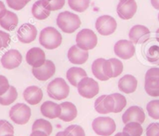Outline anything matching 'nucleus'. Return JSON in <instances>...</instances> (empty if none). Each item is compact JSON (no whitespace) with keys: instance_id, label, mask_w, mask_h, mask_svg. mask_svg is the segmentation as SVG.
Segmentation results:
<instances>
[{"instance_id":"12","label":"nucleus","mask_w":159,"mask_h":136,"mask_svg":"<svg viewBox=\"0 0 159 136\" xmlns=\"http://www.w3.org/2000/svg\"><path fill=\"white\" fill-rule=\"evenodd\" d=\"M22 62V55L20 52L16 49L9 50L2 55L1 64L7 69H14L20 66Z\"/></svg>"},{"instance_id":"50","label":"nucleus","mask_w":159,"mask_h":136,"mask_svg":"<svg viewBox=\"0 0 159 136\" xmlns=\"http://www.w3.org/2000/svg\"><path fill=\"white\" fill-rule=\"evenodd\" d=\"M2 48V40L0 38V50Z\"/></svg>"},{"instance_id":"52","label":"nucleus","mask_w":159,"mask_h":136,"mask_svg":"<svg viewBox=\"0 0 159 136\" xmlns=\"http://www.w3.org/2000/svg\"><path fill=\"white\" fill-rule=\"evenodd\" d=\"M158 21H159V13H158Z\"/></svg>"},{"instance_id":"3","label":"nucleus","mask_w":159,"mask_h":136,"mask_svg":"<svg viewBox=\"0 0 159 136\" xmlns=\"http://www.w3.org/2000/svg\"><path fill=\"white\" fill-rule=\"evenodd\" d=\"M48 97L56 100H62L66 98L70 94V87L62 78H56L48 83L47 86Z\"/></svg>"},{"instance_id":"33","label":"nucleus","mask_w":159,"mask_h":136,"mask_svg":"<svg viewBox=\"0 0 159 136\" xmlns=\"http://www.w3.org/2000/svg\"><path fill=\"white\" fill-rule=\"evenodd\" d=\"M42 4L50 12L56 11L64 7L65 0H42Z\"/></svg>"},{"instance_id":"36","label":"nucleus","mask_w":159,"mask_h":136,"mask_svg":"<svg viewBox=\"0 0 159 136\" xmlns=\"http://www.w3.org/2000/svg\"><path fill=\"white\" fill-rule=\"evenodd\" d=\"M115 100V109L113 113H119L126 106V99L123 94H111Z\"/></svg>"},{"instance_id":"40","label":"nucleus","mask_w":159,"mask_h":136,"mask_svg":"<svg viewBox=\"0 0 159 136\" xmlns=\"http://www.w3.org/2000/svg\"><path fill=\"white\" fill-rule=\"evenodd\" d=\"M147 136H159V123H151L146 129Z\"/></svg>"},{"instance_id":"41","label":"nucleus","mask_w":159,"mask_h":136,"mask_svg":"<svg viewBox=\"0 0 159 136\" xmlns=\"http://www.w3.org/2000/svg\"><path fill=\"white\" fill-rule=\"evenodd\" d=\"M10 83L6 76L0 75V96H2L10 89Z\"/></svg>"},{"instance_id":"47","label":"nucleus","mask_w":159,"mask_h":136,"mask_svg":"<svg viewBox=\"0 0 159 136\" xmlns=\"http://www.w3.org/2000/svg\"><path fill=\"white\" fill-rule=\"evenodd\" d=\"M114 136H129V134H126V133H125V132H119V133H117V134H115Z\"/></svg>"},{"instance_id":"35","label":"nucleus","mask_w":159,"mask_h":136,"mask_svg":"<svg viewBox=\"0 0 159 136\" xmlns=\"http://www.w3.org/2000/svg\"><path fill=\"white\" fill-rule=\"evenodd\" d=\"M64 136H85L84 130L77 125H72L63 131Z\"/></svg>"},{"instance_id":"51","label":"nucleus","mask_w":159,"mask_h":136,"mask_svg":"<svg viewBox=\"0 0 159 136\" xmlns=\"http://www.w3.org/2000/svg\"><path fill=\"white\" fill-rule=\"evenodd\" d=\"M4 136H14L13 134H7V135H4Z\"/></svg>"},{"instance_id":"6","label":"nucleus","mask_w":159,"mask_h":136,"mask_svg":"<svg viewBox=\"0 0 159 136\" xmlns=\"http://www.w3.org/2000/svg\"><path fill=\"white\" fill-rule=\"evenodd\" d=\"M31 117V110L25 103H16L10 111V117L15 124L23 125L27 124Z\"/></svg>"},{"instance_id":"49","label":"nucleus","mask_w":159,"mask_h":136,"mask_svg":"<svg viewBox=\"0 0 159 136\" xmlns=\"http://www.w3.org/2000/svg\"><path fill=\"white\" fill-rule=\"evenodd\" d=\"M56 136H64L63 131H59V132L56 134Z\"/></svg>"},{"instance_id":"1","label":"nucleus","mask_w":159,"mask_h":136,"mask_svg":"<svg viewBox=\"0 0 159 136\" xmlns=\"http://www.w3.org/2000/svg\"><path fill=\"white\" fill-rule=\"evenodd\" d=\"M56 24L64 33H72L80 27L81 20L76 14L71 12L64 11L58 15Z\"/></svg>"},{"instance_id":"2","label":"nucleus","mask_w":159,"mask_h":136,"mask_svg":"<svg viewBox=\"0 0 159 136\" xmlns=\"http://www.w3.org/2000/svg\"><path fill=\"white\" fill-rule=\"evenodd\" d=\"M62 41L61 33L52 27H45L40 33L39 42L46 49H56L60 46Z\"/></svg>"},{"instance_id":"8","label":"nucleus","mask_w":159,"mask_h":136,"mask_svg":"<svg viewBox=\"0 0 159 136\" xmlns=\"http://www.w3.org/2000/svg\"><path fill=\"white\" fill-rule=\"evenodd\" d=\"M95 27L101 35L108 36L116 31L117 23L112 16L104 15L98 18L95 23Z\"/></svg>"},{"instance_id":"43","label":"nucleus","mask_w":159,"mask_h":136,"mask_svg":"<svg viewBox=\"0 0 159 136\" xmlns=\"http://www.w3.org/2000/svg\"><path fill=\"white\" fill-rule=\"evenodd\" d=\"M149 77L159 78V68L154 67V68H151L148 69L145 74V79Z\"/></svg>"},{"instance_id":"32","label":"nucleus","mask_w":159,"mask_h":136,"mask_svg":"<svg viewBox=\"0 0 159 136\" xmlns=\"http://www.w3.org/2000/svg\"><path fill=\"white\" fill-rule=\"evenodd\" d=\"M148 115L154 120H159V100H154L147 104Z\"/></svg>"},{"instance_id":"5","label":"nucleus","mask_w":159,"mask_h":136,"mask_svg":"<svg viewBox=\"0 0 159 136\" xmlns=\"http://www.w3.org/2000/svg\"><path fill=\"white\" fill-rule=\"evenodd\" d=\"M76 42L78 48L84 51H89L97 45V35L90 29H83L76 34Z\"/></svg>"},{"instance_id":"46","label":"nucleus","mask_w":159,"mask_h":136,"mask_svg":"<svg viewBox=\"0 0 159 136\" xmlns=\"http://www.w3.org/2000/svg\"><path fill=\"white\" fill-rule=\"evenodd\" d=\"M151 2L154 9L159 10V0H151Z\"/></svg>"},{"instance_id":"19","label":"nucleus","mask_w":159,"mask_h":136,"mask_svg":"<svg viewBox=\"0 0 159 136\" xmlns=\"http://www.w3.org/2000/svg\"><path fill=\"white\" fill-rule=\"evenodd\" d=\"M24 99L30 105L38 104L43 98V92L42 89L36 86H30L24 91Z\"/></svg>"},{"instance_id":"31","label":"nucleus","mask_w":159,"mask_h":136,"mask_svg":"<svg viewBox=\"0 0 159 136\" xmlns=\"http://www.w3.org/2000/svg\"><path fill=\"white\" fill-rule=\"evenodd\" d=\"M68 4L74 11L83 13L89 7L90 0H68Z\"/></svg>"},{"instance_id":"45","label":"nucleus","mask_w":159,"mask_h":136,"mask_svg":"<svg viewBox=\"0 0 159 136\" xmlns=\"http://www.w3.org/2000/svg\"><path fill=\"white\" fill-rule=\"evenodd\" d=\"M30 136H48V134L42 131H32Z\"/></svg>"},{"instance_id":"21","label":"nucleus","mask_w":159,"mask_h":136,"mask_svg":"<svg viewBox=\"0 0 159 136\" xmlns=\"http://www.w3.org/2000/svg\"><path fill=\"white\" fill-rule=\"evenodd\" d=\"M62 109L60 104L52 101H45L41 106V113L44 117L49 119L58 118L60 116Z\"/></svg>"},{"instance_id":"18","label":"nucleus","mask_w":159,"mask_h":136,"mask_svg":"<svg viewBox=\"0 0 159 136\" xmlns=\"http://www.w3.org/2000/svg\"><path fill=\"white\" fill-rule=\"evenodd\" d=\"M69 61L75 65H83L88 60L89 53L88 51L80 49L77 45H73L69 49L67 53Z\"/></svg>"},{"instance_id":"37","label":"nucleus","mask_w":159,"mask_h":136,"mask_svg":"<svg viewBox=\"0 0 159 136\" xmlns=\"http://www.w3.org/2000/svg\"><path fill=\"white\" fill-rule=\"evenodd\" d=\"M109 61L111 62V69H112L113 78L120 76L123 71V64L120 60L117 59H110Z\"/></svg>"},{"instance_id":"22","label":"nucleus","mask_w":159,"mask_h":136,"mask_svg":"<svg viewBox=\"0 0 159 136\" xmlns=\"http://www.w3.org/2000/svg\"><path fill=\"white\" fill-rule=\"evenodd\" d=\"M62 112L59 118L65 122H70L74 120L77 116L76 106L71 102H63L60 104Z\"/></svg>"},{"instance_id":"44","label":"nucleus","mask_w":159,"mask_h":136,"mask_svg":"<svg viewBox=\"0 0 159 136\" xmlns=\"http://www.w3.org/2000/svg\"><path fill=\"white\" fill-rule=\"evenodd\" d=\"M7 12V8H6L4 3L2 2V1H0V20L2 19V18L5 16Z\"/></svg>"},{"instance_id":"14","label":"nucleus","mask_w":159,"mask_h":136,"mask_svg":"<svg viewBox=\"0 0 159 136\" xmlns=\"http://www.w3.org/2000/svg\"><path fill=\"white\" fill-rule=\"evenodd\" d=\"M94 109L98 113L102 114L114 112L115 100L112 95H102L94 102Z\"/></svg>"},{"instance_id":"24","label":"nucleus","mask_w":159,"mask_h":136,"mask_svg":"<svg viewBox=\"0 0 159 136\" xmlns=\"http://www.w3.org/2000/svg\"><path fill=\"white\" fill-rule=\"evenodd\" d=\"M18 22L19 20H18L17 15L13 12L7 10L5 16L0 20V26L5 30L11 31L16 28Z\"/></svg>"},{"instance_id":"13","label":"nucleus","mask_w":159,"mask_h":136,"mask_svg":"<svg viewBox=\"0 0 159 136\" xmlns=\"http://www.w3.org/2000/svg\"><path fill=\"white\" fill-rule=\"evenodd\" d=\"M151 32L147 27L135 25L129 32V38L134 44H143L149 40Z\"/></svg>"},{"instance_id":"28","label":"nucleus","mask_w":159,"mask_h":136,"mask_svg":"<svg viewBox=\"0 0 159 136\" xmlns=\"http://www.w3.org/2000/svg\"><path fill=\"white\" fill-rule=\"evenodd\" d=\"M42 131L49 136L52 132V125L48 121L45 119H38L32 125V131Z\"/></svg>"},{"instance_id":"15","label":"nucleus","mask_w":159,"mask_h":136,"mask_svg":"<svg viewBox=\"0 0 159 136\" xmlns=\"http://www.w3.org/2000/svg\"><path fill=\"white\" fill-rule=\"evenodd\" d=\"M122 120L125 125L129 122H137L141 125L145 121L144 111L140 107L131 106L123 114Z\"/></svg>"},{"instance_id":"30","label":"nucleus","mask_w":159,"mask_h":136,"mask_svg":"<svg viewBox=\"0 0 159 136\" xmlns=\"http://www.w3.org/2000/svg\"><path fill=\"white\" fill-rule=\"evenodd\" d=\"M123 131L129 134V136H141L143 134V128L140 123L129 122L126 124Z\"/></svg>"},{"instance_id":"27","label":"nucleus","mask_w":159,"mask_h":136,"mask_svg":"<svg viewBox=\"0 0 159 136\" xmlns=\"http://www.w3.org/2000/svg\"><path fill=\"white\" fill-rule=\"evenodd\" d=\"M105 59H98L93 62L92 65H91V70L92 73L96 79L101 81H107L108 80V78L104 75L103 71H102V65L105 62Z\"/></svg>"},{"instance_id":"4","label":"nucleus","mask_w":159,"mask_h":136,"mask_svg":"<svg viewBox=\"0 0 159 136\" xmlns=\"http://www.w3.org/2000/svg\"><path fill=\"white\" fill-rule=\"evenodd\" d=\"M92 128L98 135L110 136L116 131V125L111 117H98L93 121Z\"/></svg>"},{"instance_id":"53","label":"nucleus","mask_w":159,"mask_h":136,"mask_svg":"<svg viewBox=\"0 0 159 136\" xmlns=\"http://www.w3.org/2000/svg\"></svg>"},{"instance_id":"42","label":"nucleus","mask_w":159,"mask_h":136,"mask_svg":"<svg viewBox=\"0 0 159 136\" xmlns=\"http://www.w3.org/2000/svg\"><path fill=\"white\" fill-rule=\"evenodd\" d=\"M0 38L2 42V48H6L9 46L10 43V36L8 33L0 30Z\"/></svg>"},{"instance_id":"48","label":"nucleus","mask_w":159,"mask_h":136,"mask_svg":"<svg viewBox=\"0 0 159 136\" xmlns=\"http://www.w3.org/2000/svg\"><path fill=\"white\" fill-rule=\"evenodd\" d=\"M155 38L157 40V42H159V28L156 30V33H155Z\"/></svg>"},{"instance_id":"34","label":"nucleus","mask_w":159,"mask_h":136,"mask_svg":"<svg viewBox=\"0 0 159 136\" xmlns=\"http://www.w3.org/2000/svg\"><path fill=\"white\" fill-rule=\"evenodd\" d=\"M147 59L151 63L159 65V46L152 45L147 52Z\"/></svg>"},{"instance_id":"7","label":"nucleus","mask_w":159,"mask_h":136,"mask_svg":"<svg viewBox=\"0 0 159 136\" xmlns=\"http://www.w3.org/2000/svg\"><path fill=\"white\" fill-rule=\"evenodd\" d=\"M77 90L81 97L87 99H91L98 94V82L92 78L87 76L80 81L77 85Z\"/></svg>"},{"instance_id":"17","label":"nucleus","mask_w":159,"mask_h":136,"mask_svg":"<svg viewBox=\"0 0 159 136\" xmlns=\"http://www.w3.org/2000/svg\"><path fill=\"white\" fill-rule=\"evenodd\" d=\"M38 30L34 25L24 24L20 27L17 30L18 40L24 44H30L36 39Z\"/></svg>"},{"instance_id":"20","label":"nucleus","mask_w":159,"mask_h":136,"mask_svg":"<svg viewBox=\"0 0 159 136\" xmlns=\"http://www.w3.org/2000/svg\"><path fill=\"white\" fill-rule=\"evenodd\" d=\"M118 87L124 94H132L135 92L137 88V79L132 75H125L119 80Z\"/></svg>"},{"instance_id":"29","label":"nucleus","mask_w":159,"mask_h":136,"mask_svg":"<svg viewBox=\"0 0 159 136\" xmlns=\"http://www.w3.org/2000/svg\"><path fill=\"white\" fill-rule=\"evenodd\" d=\"M17 96L16 89L13 86H10L8 91L2 96H0V104L2 106H9L16 100Z\"/></svg>"},{"instance_id":"25","label":"nucleus","mask_w":159,"mask_h":136,"mask_svg":"<svg viewBox=\"0 0 159 136\" xmlns=\"http://www.w3.org/2000/svg\"><path fill=\"white\" fill-rule=\"evenodd\" d=\"M144 89L151 97H159V78L149 77L145 79Z\"/></svg>"},{"instance_id":"23","label":"nucleus","mask_w":159,"mask_h":136,"mask_svg":"<svg viewBox=\"0 0 159 136\" xmlns=\"http://www.w3.org/2000/svg\"><path fill=\"white\" fill-rule=\"evenodd\" d=\"M87 72L82 68L72 67L66 72V79L72 86L77 87L78 83L83 78L87 77Z\"/></svg>"},{"instance_id":"16","label":"nucleus","mask_w":159,"mask_h":136,"mask_svg":"<svg viewBox=\"0 0 159 136\" xmlns=\"http://www.w3.org/2000/svg\"><path fill=\"white\" fill-rule=\"evenodd\" d=\"M26 61L27 64L33 68H39L45 64V54L40 48H32L26 55Z\"/></svg>"},{"instance_id":"39","label":"nucleus","mask_w":159,"mask_h":136,"mask_svg":"<svg viewBox=\"0 0 159 136\" xmlns=\"http://www.w3.org/2000/svg\"><path fill=\"white\" fill-rule=\"evenodd\" d=\"M30 0H7L9 7L14 10H20L26 7Z\"/></svg>"},{"instance_id":"38","label":"nucleus","mask_w":159,"mask_h":136,"mask_svg":"<svg viewBox=\"0 0 159 136\" xmlns=\"http://www.w3.org/2000/svg\"><path fill=\"white\" fill-rule=\"evenodd\" d=\"M14 134L13 126L6 120H0V136Z\"/></svg>"},{"instance_id":"10","label":"nucleus","mask_w":159,"mask_h":136,"mask_svg":"<svg viewBox=\"0 0 159 136\" xmlns=\"http://www.w3.org/2000/svg\"><path fill=\"white\" fill-rule=\"evenodd\" d=\"M137 10V4L135 0H120L116 8L118 16L125 20L133 18Z\"/></svg>"},{"instance_id":"26","label":"nucleus","mask_w":159,"mask_h":136,"mask_svg":"<svg viewBox=\"0 0 159 136\" xmlns=\"http://www.w3.org/2000/svg\"><path fill=\"white\" fill-rule=\"evenodd\" d=\"M31 12L34 17L36 18L37 20H43L47 19L51 13L49 10H48L44 7V5L42 4V0H38L34 3Z\"/></svg>"},{"instance_id":"11","label":"nucleus","mask_w":159,"mask_h":136,"mask_svg":"<svg viewBox=\"0 0 159 136\" xmlns=\"http://www.w3.org/2000/svg\"><path fill=\"white\" fill-rule=\"evenodd\" d=\"M56 73V65L51 60H46L39 68H32V74L38 80L45 82L52 77Z\"/></svg>"},{"instance_id":"9","label":"nucleus","mask_w":159,"mask_h":136,"mask_svg":"<svg viewBox=\"0 0 159 136\" xmlns=\"http://www.w3.org/2000/svg\"><path fill=\"white\" fill-rule=\"evenodd\" d=\"M114 52L117 57L122 59H129L135 54V47L132 41L128 40H120L116 43Z\"/></svg>"}]
</instances>
